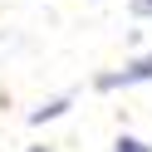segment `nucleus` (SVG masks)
<instances>
[{
  "mask_svg": "<svg viewBox=\"0 0 152 152\" xmlns=\"http://www.w3.org/2000/svg\"><path fill=\"white\" fill-rule=\"evenodd\" d=\"M113 152H152V147H147L142 137H128V132H123V137L113 142Z\"/></svg>",
  "mask_w": 152,
  "mask_h": 152,
  "instance_id": "7ed1b4c3",
  "label": "nucleus"
},
{
  "mask_svg": "<svg viewBox=\"0 0 152 152\" xmlns=\"http://www.w3.org/2000/svg\"><path fill=\"white\" fill-rule=\"evenodd\" d=\"M128 10L137 15V20H147V15H152V0H128Z\"/></svg>",
  "mask_w": 152,
  "mask_h": 152,
  "instance_id": "20e7f679",
  "label": "nucleus"
},
{
  "mask_svg": "<svg viewBox=\"0 0 152 152\" xmlns=\"http://www.w3.org/2000/svg\"><path fill=\"white\" fill-rule=\"evenodd\" d=\"M132 83H152V54H137V59H128L123 69L98 74L93 88H98V93H113V88H132Z\"/></svg>",
  "mask_w": 152,
  "mask_h": 152,
  "instance_id": "f257e3e1",
  "label": "nucleus"
},
{
  "mask_svg": "<svg viewBox=\"0 0 152 152\" xmlns=\"http://www.w3.org/2000/svg\"><path fill=\"white\" fill-rule=\"evenodd\" d=\"M30 152H49V147H30Z\"/></svg>",
  "mask_w": 152,
  "mask_h": 152,
  "instance_id": "39448f33",
  "label": "nucleus"
},
{
  "mask_svg": "<svg viewBox=\"0 0 152 152\" xmlns=\"http://www.w3.org/2000/svg\"><path fill=\"white\" fill-rule=\"evenodd\" d=\"M74 108V93H59V98H49V103H39V108H30V128H44V123H54V118H64V113Z\"/></svg>",
  "mask_w": 152,
  "mask_h": 152,
  "instance_id": "f03ea898",
  "label": "nucleus"
}]
</instances>
